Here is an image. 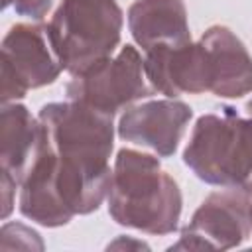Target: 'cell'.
<instances>
[{"instance_id":"obj_14","label":"cell","mask_w":252,"mask_h":252,"mask_svg":"<svg viewBox=\"0 0 252 252\" xmlns=\"http://www.w3.org/2000/svg\"><path fill=\"white\" fill-rule=\"evenodd\" d=\"M250 226H252V199H250Z\"/></svg>"},{"instance_id":"obj_13","label":"cell","mask_w":252,"mask_h":252,"mask_svg":"<svg viewBox=\"0 0 252 252\" xmlns=\"http://www.w3.org/2000/svg\"><path fill=\"white\" fill-rule=\"evenodd\" d=\"M246 110H248V112H250V114H252V100H250V102H248V104H246Z\"/></svg>"},{"instance_id":"obj_4","label":"cell","mask_w":252,"mask_h":252,"mask_svg":"<svg viewBox=\"0 0 252 252\" xmlns=\"http://www.w3.org/2000/svg\"><path fill=\"white\" fill-rule=\"evenodd\" d=\"M120 30L122 12L114 0H63L45 26L61 69L73 75L108 59Z\"/></svg>"},{"instance_id":"obj_9","label":"cell","mask_w":252,"mask_h":252,"mask_svg":"<svg viewBox=\"0 0 252 252\" xmlns=\"http://www.w3.org/2000/svg\"><path fill=\"white\" fill-rule=\"evenodd\" d=\"M191 108L179 100H152L126 110L118 124V136L167 158L175 152Z\"/></svg>"},{"instance_id":"obj_5","label":"cell","mask_w":252,"mask_h":252,"mask_svg":"<svg viewBox=\"0 0 252 252\" xmlns=\"http://www.w3.org/2000/svg\"><path fill=\"white\" fill-rule=\"evenodd\" d=\"M144 79V61L132 45H126L114 59L108 57L75 75L67 85V96L112 116L126 104L152 94Z\"/></svg>"},{"instance_id":"obj_2","label":"cell","mask_w":252,"mask_h":252,"mask_svg":"<svg viewBox=\"0 0 252 252\" xmlns=\"http://www.w3.org/2000/svg\"><path fill=\"white\" fill-rule=\"evenodd\" d=\"M108 211L120 224L167 234L177 228L181 193L177 183L161 171L156 158L120 150L108 191Z\"/></svg>"},{"instance_id":"obj_12","label":"cell","mask_w":252,"mask_h":252,"mask_svg":"<svg viewBox=\"0 0 252 252\" xmlns=\"http://www.w3.org/2000/svg\"><path fill=\"white\" fill-rule=\"evenodd\" d=\"M51 2L53 0H4V6H14V10L18 14L39 20L49 10Z\"/></svg>"},{"instance_id":"obj_7","label":"cell","mask_w":252,"mask_h":252,"mask_svg":"<svg viewBox=\"0 0 252 252\" xmlns=\"http://www.w3.org/2000/svg\"><path fill=\"white\" fill-rule=\"evenodd\" d=\"M246 191L230 189L209 195L195 211L191 222L171 250L215 248L224 250L240 244L250 230V201Z\"/></svg>"},{"instance_id":"obj_1","label":"cell","mask_w":252,"mask_h":252,"mask_svg":"<svg viewBox=\"0 0 252 252\" xmlns=\"http://www.w3.org/2000/svg\"><path fill=\"white\" fill-rule=\"evenodd\" d=\"M112 116L83 102L39 110V144L22 181L20 211L45 226L87 215L110 191Z\"/></svg>"},{"instance_id":"obj_6","label":"cell","mask_w":252,"mask_h":252,"mask_svg":"<svg viewBox=\"0 0 252 252\" xmlns=\"http://www.w3.org/2000/svg\"><path fill=\"white\" fill-rule=\"evenodd\" d=\"M61 71L45 28L18 24L2 43V100L20 98L30 89L53 83Z\"/></svg>"},{"instance_id":"obj_3","label":"cell","mask_w":252,"mask_h":252,"mask_svg":"<svg viewBox=\"0 0 252 252\" xmlns=\"http://www.w3.org/2000/svg\"><path fill=\"white\" fill-rule=\"evenodd\" d=\"M183 161L211 185L252 195V120L238 118L232 108L201 116Z\"/></svg>"},{"instance_id":"obj_11","label":"cell","mask_w":252,"mask_h":252,"mask_svg":"<svg viewBox=\"0 0 252 252\" xmlns=\"http://www.w3.org/2000/svg\"><path fill=\"white\" fill-rule=\"evenodd\" d=\"M39 144V122L26 106L14 104L2 110V179L18 185L24 181Z\"/></svg>"},{"instance_id":"obj_10","label":"cell","mask_w":252,"mask_h":252,"mask_svg":"<svg viewBox=\"0 0 252 252\" xmlns=\"http://www.w3.org/2000/svg\"><path fill=\"white\" fill-rule=\"evenodd\" d=\"M128 26L144 51L163 43H189L187 16L181 0H138L128 10Z\"/></svg>"},{"instance_id":"obj_8","label":"cell","mask_w":252,"mask_h":252,"mask_svg":"<svg viewBox=\"0 0 252 252\" xmlns=\"http://www.w3.org/2000/svg\"><path fill=\"white\" fill-rule=\"evenodd\" d=\"M199 49L207 91L228 98L252 91V57L228 28H211L201 37Z\"/></svg>"}]
</instances>
